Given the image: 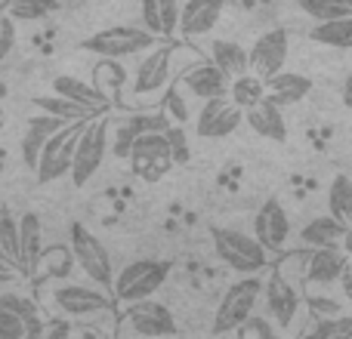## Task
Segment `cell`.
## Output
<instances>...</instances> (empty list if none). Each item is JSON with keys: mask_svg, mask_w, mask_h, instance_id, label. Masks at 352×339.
I'll list each match as a JSON object with an SVG mask.
<instances>
[{"mask_svg": "<svg viewBox=\"0 0 352 339\" xmlns=\"http://www.w3.org/2000/svg\"><path fill=\"white\" fill-rule=\"evenodd\" d=\"M210 241L217 256L238 274H256L269 266V250L256 241L254 235L238 229H226V225H213Z\"/></svg>", "mask_w": 352, "mask_h": 339, "instance_id": "obj_1", "label": "cell"}, {"mask_svg": "<svg viewBox=\"0 0 352 339\" xmlns=\"http://www.w3.org/2000/svg\"><path fill=\"white\" fill-rule=\"evenodd\" d=\"M173 272L170 259H133L115 274V299H121L124 305L140 303V299H152L155 293L164 287L167 274Z\"/></svg>", "mask_w": 352, "mask_h": 339, "instance_id": "obj_2", "label": "cell"}, {"mask_svg": "<svg viewBox=\"0 0 352 339\" xmlns=\"http://www.w3.org/2000/svg\"><path fill=\"white\" fill-rule=\"evenodd\" d=\"M263 299V281L256 274H244L241 281L226 287L223 299H219L217 312H213V334H235L250 315H254L256 303Z\"/></svg>", "mask_w": 352, "mask_h": 339, "instance_id": "obj_3", "label": "cell"}, {"mask_svg": "<svg viewBox=\"0 0 352 339\" xmlns=\"http://www.w3.org/2000/svg\"><path fill=\"white\" fill-rule=\"evenodd\" d=\"M80 47L87 53H96L99 59H130V56L155 49L158 37L148 28H136V25H111V28H102L93 37H87Z\"/></svg>", "mask_w": 352, "mask_h": 339, "instance_id": "obj_4", "label": "cell"}, {"mask_svg": "<svg viewBox=\"0 0 352 339\" xmlns=\"http://www.w3.org/2000/svg\"><path fill=\"white\" fill-rule=\"evenodd\" d=\"M93 121V117H90ZM90 121H68L50 136V142L43 145L41 158H37V167H34V176L41 185L47 182H56L59 176L72 173V161H74V148H78V136L84 133V127Z\"/></svg>", "mask_w": 352, "mask_h": 339, "instance_id": "obj_5", "label": "cell"}, {"mask_svg": "<svg viewBox=\"0 0 352 339\" xmlns=\"http://www.w3.org/2000/svg\"><path fill=\"white\" fill-rule=\"evenodd\" d=\"M68 244H72L74 262H78L80 272H84L93 284H99L102 290L115 287V268H111L109 250H105V244L99 241V237L93 235L87 225L74 222L72 229H68Z\"/></svg>", "mask_w": 352, "mask_h": 339, "instance_id": "obj_6", "label": "cell"}, {"mask_svg": "<svg viewBox=\"0 0 352 339\" xmlns=\"http://www.w3.org/2000/svg\"><path fill=\"white\" fill-rule=\"evenodd\" d=\"M105 154H109V121L105 117H93L84 127V133L78 136V148H74L72 161V182L74 185H87L96 176V170L102 167Z\"/></svg>", "mask_w": 352, "mask_h": 339, "instance_id": "obj_7", "label": "cell"}, {"mask_svg": "<svg viewBox=\"0 0 352 339\" xmlns=\"http://www.w3.org/2000/svg\"><path fill=\"white\" fill-rule=\"evenodd\" d=\"M263 303H266V315L281 334L297 324L300 315V290L294 287V281H287L278 268L269 272V278L263 281Z\"/></svg>", "mask_w": 352, "mask_h": 339, "instance_id": "obj_8", "label": "cell"}, {"mask_svg": "<svg viewBox=\"0 0 352 339\" xmlns=\"http://www.w3.org/2000/svg\"><path fill=\"white\" fill-rule=\"evenodd\" d=\"M130 167L140 176L142 182H158L170 173L173 167V152L170 142H167V133H146L133 142L130 148Z\"/></svg>", "mask_w": 352, "mask_h": 339, "instance_id": "obj_9", "label": "cell"}, {"mask_svg": "<svg viewBox=\"0 0 352 339\" xmlns=\"http://www.w3.org/2000/svg\"><path fill=\"white\" fill-rule=\"evenodd\" d=\"M124 321L130 324V330L146 339H170L176 336V318L164 303L155 299H140V303L124 305Z\"/></svg>", "mask_w": 352, "mask_h": 339, "instance_id": "obj_10", "label": "cell"}, {"mask_svg": "<svg viewBox=\"0 0 352 339\" xmlns=\"http://www.w3.org/2000/svg\"><path fill=\"white\" fill-rule=\"evenodd\" d=\"M241 124H244V108H238L232 99L217 96L201 105L195 130H198V136H204V139H226V136H232Z\"/></svg>", "mask_w": 352, "mask_h": 339, "instance_id": "obj_11", "label": "cell"}, {"mask_svg": "<svg viewBox=\"0 0 352 339\" xmlns=\"http://www.w3.org/2000/svg\"><path fill=\"white\" fill-rule=\"evenodd\" d=\"M53 305L62 315L72 318H90L109 309V293L102 287H87V284H62L50 293Z\"/></svg>", "mask_w": 352, "mask_h": 339, "instance_id": "obj_12", "label": "cell"}, {"mask_svg": "<svg viewBox=\"0 0 352 339\" xmlns=\"http://www.w3.org/2000/svg\"><path fill=\"white\" fill-rule=\"evenodd\" d=\"M250 56V71L260 74L263 80L272 78V74L285 71L287 62V31L285 28H272L266 34H260L254 40V47L248 49Z\"/></svg>", "mask_w": 352, "mask_h": 339, "instance_id": "obj_13", "label": "cell"}, {"mask_svg": "<svg viewBox=\"0 0 352 339\" xmlns=\"http://www.w3.org/2000/svg\"><path fill=\"white\" fill-rule=\"evenodd\" d=\"M254 237L269 253L285 250L287 237H291V219H287L285 207H281L278 200H263V207L254 216Z\"/></svg>", "mask_w": 352, "mask_h": 339, "instance_id": "obj_14", "label": "cell"}, {"mask_svg": "<svg viewBox=\"0 0 352 339\" xmlns=\"http://www.w3.org/2000/svg\"><path fill=\"white\" fill-rule=\"evenodd\" d=\"M170 62H173V47L170 43H161V47L148 49L146 59L140 62L133 74V93L136 96H148V93H158L170 84Z\"/></svg>", "mask_w": 352, "mask_h": 339, "instance_id": "obj_15", "label": "cell"}, {"mask_svg": "<svg viewBox=\"0 0 352 339\" xmlns=\"http://www.w3.org/2000/svg\"><path fill=\"white\" fill-rule=\"evenodd\" d=\"M349 266V256L340 250V244L334 247H309V259H306V284H334L340 281L343 268Z\"/></svg>", "mask_w": 352, "mask_h": 339, "instance_id": "obj_16", "label": "cell"}, {"mask_svg": "<svg viewBox=\"0 0 352 339\" xmlns=\"http://www.w3.org/2000/svg\"><path fill=\"white\" fill-rule=\"evenodd\" d=\"M179 80L195 99H201V102L229 93V78H226L213 62H195V65H188L186 71H182Z\"/></svg>", "mask_w": 352, "mask_h": 339, "instance_id": "obj_17", "label": "cell"}, {"mask_svg": "<svg viewBox=\"0 0 352 339\" xmlns=\"http://www.w3.org/2000/svg\"><path fill=\"white\" fill-rule=\"evenodd\" d=\"M167 127H170V121H167L164 115H133L127 117V121L118 127L115 139H111V154L121 161L130 158V148H133V142L140 139V136L146 133H167Z\"/></svg>", "mask_w": 352, "mask_h": 339, "instance_id": "obj_18", "label": "cell"}, {"mask_svg": "<svg viewBox=\"0 0 352 339\" xmlns=\"http://www.w3.org/2000/svg\"><path fill=\"white\" fill-rule=\"evenodd\" d=\"M226 0H186L179 6V34L201 37L217 28Z\"/></svg>", "mask_w": 352, "mask_h": 339, "instance_id": "obj_19", "label": "cell"}, {"mask_svg": "<svg viewBox=\"0 0 352 339\" xmlns=\"http://www.w3.org/2000/svg\"><path fill=\"white\" fill-rule=\"evenodd\" d=\"M62 124L68 121H59V117L47 115V111H41V115L28 117V124H25V136H22V161L28 164L31 170L37 167V158H41L43 145L50 142V136L56 133V130L62 127Z\"/></svg>", "mask_w": 352, "mask_h": 339, "instance_id": "obj_20", "label": "cell"}, {"mask_svg": "<svg viewBox=\"0 0 352 339\" xmlns=\"http://www.w3.org/2000/svg\"><path fill=\"white\" fill-rule=\"evenodd\" d=\"M309 93H312V80L306 78V74L278 71V74H272V78H266V99L275 102L278 108L294 105V102H303Z\"/></svg>", "mask_w": 352, "mask_h": 339, "instance_id": "obj_21", "label": "cell"}, {"mask_svg": "<svg viewBox=\"0 0 352 339\" xmlns=\"http://www.w3.org/2000/svg\"><path fill=\"white\" fill-rule=\"evenodd\" d=\"M244 124H248L256 136H263V139H272V142L287 139L285 115H281V108L275 102H269V99H263V102H256L254 108L244 111Z\"/></svg>", "mask_w": 352, "mask_h": 339, "instance_id": "obj_22", "label": "cell"}, {"mask_svg": "<svg viewBox=\"0 0 352 339\" xmlns=\"http://www.w3.org/2000/svg\"><path fill=\"white\" fill-rule=\"evenodd\" d=\"M53 93H56V96L72 99V102L84 105V108H90V111H96V115H102V111L111 105V99L105 96V93L99 90L96 84L78 80V78H72V74H62V78H56L53 80Z\"/></svg>", "mask_w": 352, "mask_h": 339, "instance_id": "obj_23", "label": "cell"}, {"mask_svg": "<svg viewBox=\"0 0 352 339\" xmlns=\"http://www.w3.org/2000/svg\"><path fill=\"white\" fill-rule=\"evenodd\" d=\"M142 28L155 37H173L179 31V0H142Z\"/></svg>", "mask_w": 352, "mask_h": 339, "instance_id": "obj_24", "label": "cell"}, {"mask_svg": "<svg viewBox=\"0 0 352 339\" xmlns=\"http://www.w3.org/2000/svg\"><path fill=\"white\" fill-rule=\"evenodd\" d=\"M210 62H213V65H217L229 80L238 78V74H248V71H250V56H248V49H244L241 43H235V40H226V37H219V40L210 43Z\"/></svg>", "mask_w": 352, "mask_h": 339, "instance_id": "obj_25", "label": "cell"}, {"mask_svg": "<svg viewBox=\"0 0 352 339\" xmlns=\"http://www.w3.org/2000/svg\"><path fill=\"white\" fill-rule=\"evenodd\" d=\"M127 80H133V78H130L127 65H124L121 59H99L96 65H93V84H96L111 102H121Z\"/></svg>", "mask_w": 352, "mask_h": 339, "instance_id": "obj_26", "label": "cell"}, {"mask_svg": "<svg viewBox=\"0 0 352 339\" xmlns=\"http://www.w3.org/2000/svg\"><path fill=\"white\" fill-rule=\"evenodd\" d=\"M43 250V225L37 213H25L19 219V253H22V268H34Z\"/></svg>", "mask_w": 352, "mask_h": 339, "instance_id": "obj_27", "label": "cell"}, {"mask_svg": "<svg viewBox=\"0 0 352 339\" xmlns=\"http://www.w3.org/2000/svg\"><path fill=\"white\" fill-rule=\"evenodd\" d=\"M343 231H346V225L337 222L328 213V216H316L312 222H306L303 231H300V241L306 247H334V244H340Z\"/></svg>", "mask_w": 352, "mask_h": 339, "instance_id": "obj_28", "label": "cell"}, {"mask_svg": "<svg viewBox=\"0 0 352 339\" xmlns=\"http://www.w3.org/2000/svg\"><path fill=\"white\" fill-rule=\"evenodd\" d=\"M229 99L238 105V108H254L256 102L266 99V80L260 74L248 71V74H238V78L229 80Z\"/></svg>", "mask_w": 352, "mask_h": 339, "instance_id": "obj_29", "label": "cell"}, {"mask_svg": "<svg viewBox=\"0 0 352 339\" xmlns=\"http://www.w3.org/2000/svg\"><path fill=\"white\" fill-rule=\"evenodd\" d=\"M309 37L331 49H352V16L334 19V22H316Z\"/></svg>", "mask_w": 352, "mask_h": 339, "instance_id": "obj_30", "label": "cell"}, {"mask_svg": "<svg viewBox=\"0 0 352 339\" xmlns=\"http://www.w3.org/2000/svg\"><path fill=\"white\" fill-rule=\"evenodd\" d=\"M34 268H41V272L50 274V278H68L74 268L72 244H50V247H43Z\"/></svg>", "mask_w": 352, "mask_h": 339, "instance_id": "obj_31", "label": "cell"}, {"mask_svg": "<svg viewBox=\"0 0 352 339\" xmlns=\"http://www.w3.org/2000/svg\"><path fill=\"white\" fill-rule=\"evenodd\" d=\"M328 210L337 222L349 229L352 225V179L349 176H334L328 188Z\"/></svg>", "mask_w": 352, "mask_h": 339, "instance_id": "obj_32", "label": "cell"}, {"mask_svg": "<svg viewBox=\"0 0 352 339\" xmlns=\"http://www.w3.org/2000/svg\"><path fill=\"white\" fill-rule=\"evenodd\" d=\"M34 105L41 111H47V115L59 117V121H90V117H96V111L84 108V105L72 102L65 96H37Z\"/></svg>", "mask_w": 352, "mask_h": 339, "instance_id": "obj_33", "label": "cell"}, {"mask_svg": "<svg viewBox=\"0 0 352 339\" xmlns=\"http://www.w3.org/2000/svg\"><path fill=\"white\" fill-rule=\"evenodd\" d=\"M300 10L316 22H334L352 16V0H300Z\"/></svg>", "mask_w": 352, "mask_h": 339, "instance_id": "obj_34", "label": "cell"}, {"mask_svg": "<svg viewBox=\"0 0 352 339\" xmlns=\"http://www.w3.org/2000/svg\"><path fill=\"white\" fill-rule=\"evenodd\" d=\"M0 253L3 259H10L16 268H22V253H19V219H12L10 213H0Z\"/></svg>", "mask_w": 352, "mask_h": 339, "instance_id": "obj_35", "label": "cell"}, {"mask_svg": "<svg viewBox=\"0 0 352 339\" xmlns=\"http://www.w3.org/2000/svg\"><path fill=\"white\" fill-rule=\"evenodd\" d=\"M0 312H3V315L22 318L25 324L41 321V318H37V305L31 303L28 296H22V293H0Z\"/></svg>", "mask_w": 352, "mask_h": 339, "instance_id": "obj_36", "label": "cell"}, {"mask_svg": "<svg viewBox=\"0 0 352 339\" xmlns=\"http://www.w3.org/2000/svg\"><path fill=\"white\" fill-rule=\"evenodd\" d=\"M53 0H12L10 6V16L16 22H41L53 12Z\"/></svg>", "mask_w": 352, "mask_h": 339, "instance_id": "obj_37", "label": "cell"}, {"mask_svg": "<svg viewBox=\"0 0 352 339\" xmlns=\"http://www.w3.org/2000/svg\"><path fill=\"white\" fill-rule=\"evenodd\" d=\"M235 334L238 339H281V330L269 318H256V315H250Z\"/></svg>", "mask_w": 352, "mask_h": 339, "instance_id": "obj_38", "label": "cell"}, {"mask_svg": "<svg viewBox=\"0 0 352 339\" xmlns=\"http://www.w3.org/2000/svg\"><path fill=\"white\" fill-rule=\"evenodd\" d=\"M167 142H170V152H173V164H188L192 152H188V142H186L182 127L170 124V127H167Z\"/></svg>", "mask_w": 352, "mask_h": 339, "instance_id": "obj_39", "label": "cell"}, {"mask_svg": "<svg viewBox=\"0 0 352 339\" xmlns=\"http://www.w3.org/2000/svg\"><path fill=\"white\" fill-rule=\"evenodd\" d=\"M164 111H167V121L176 124V127H182V124L188 121V108H186V99H182L179 90H170L164 99Z\"/></svg>", "mask_w": 352, "mask_h": 339, "instance_id": "obj_40", "label": "cell"}, {"mask_svg": "<svg viewBox=\"0 0 352 339\" xmlns=\"http://www.w3.org/2000/svg\"><path fill=\"white\" fill-rule=\"evenodd\" d=\"M12 47H16V19L6 12V16H0V65L12 53Z\"/></svg>", "mask_w": 352, "mask_h": 339, "instance_id": "obj_41", "label": "cell"}, {"mask_svg": "<svg viewBox=\"0 0 352 339\" xmlns=\"http://www.w3.org/2000/svg\"><path fill=\"white\" fill-rule=\"evenodd\" d=\"M316 336H352V318H324L316 327Z\"/></svg>", "mask_w": 352, "mask_h": 339, "instance_id": "obj_42", "label": "cell"}, {"mask_svg": "<svg viewBox=\"0 0 352 339\" xmlns=\"http://www.w3.org/2000/svg\"><path fill=\"white\" fill-rule=\"evenodd\" d=\"M25 334H28V324L22 318L0 312V339H25Z\"/></svg>", "mask_w": 352, "mask_h": 339, "instance_id": "obj_43", "label": "cell"}, {"mask_svg": "<svg viewBox=\"0 0 352 339\" xmlns=\"http://www.w3.org/2000/svg\"><path fill=\"white\" fill-rule=\"evenodd\" d=\"M12 278H16V266H12L10 259H3V256H0V284H10Z\"/></svg>", "mask_w": 352, "mask_h": 339, "instance_id": "obj_44", "label": "cell"}, {"mask_svg": "<svg viewBox=\"0 0 352 339\" xmlns=\"http://www.w3.org/2000/svg\"><path fill=\"white\" fill-rule=\"evenodd\" d=\"M340 281H343V290H346V296H349V303H352V259H349V266L343 268Z\"/></svg>", "mask_w": 352, "mask_h": 339, "instance_id": "obj_45", "label": "cell"}, {"mask_svg": "<svg viewBox=\"0 0 352 339\" xmlns=\"http://www.w3.org/2000/svg\"><path fill=\"white\" fill-rule=\"evenodd\" d=\"M340 250L352 259V225H349L346 231H343V237H340Z\"/></svg>", "mask_w": 352, "mask_h": 339, "instance_id": "obj_46", "label": "cell"}, {"mask_svg": "<svg viewBox=\"0 0 352 339\" xmlns=\"http://www.w3.org/2000/svg\"><path fill=\"white\" fill-rule=\"evenodd\" d=\"M78 339H109V336H102L99 330H93V327H84V330L78 334Z\"/></svg>", "mask_w": 352, "mask_h": 339, "instance_id": "obj_47", "label": "cell"}, {"mask_svg": "<svg viewBox=\"0 0 352 339\" xmlns=\"http://www.w3.org/2000/svg\"><path fill=\"white\" fill-rule=\"evenodd\" d=\"M41 334H43L41 321H34V324H28V334H25V339H41Z\"/></svg>", "mask_w": 352, "mask_h": 339, "instance_id": "obj_48", "label": "cell"}, {"mask_svg": "<svg viewBox=\"0 0 352 339\" xmlns=\"http://www.w3.org/2000/svg\"><path fill=\"white\" fill-rule=\"evenodd\" d=\"M343 102H346L349 108H352V74L346 78V84H343Z\"/></svg>", "mask_w": 352, "mask_h": 339, "instance_id": "obj_49", "label": "cell"}, {"mask_svg": "<svg viewBox=\"0 0 352 339\" xmlns=\"http://www.w3.org/2000/svg\"><path fill=\"white\" fill-rule=\"evenodd\" d=\"M10 6H12V0H0V16H6V12H10Z\"/></svg>", "mask_w": 352, "mask_h": 339, "instance_id": "obj_50", "label": "cell"}, {"mask_svg": "<svg viewBox=\"0 0 352 339\" xmlns=\"http://www.w3.org/2000/svg\"><path fill=\"white\" fill-rule=\"evenodd\" d=\"M312 339H352V336H316L312 334Z\"/></svg>", "mask_w": 352, "mask_h": 339, "instance_id": "obj_51", "label": "cell"}, {"mask_svg": "<svg viewBox=\"0 0 352 339\" xmlns=\"http://www.w3.org/2000/svg\"><path fill=\"white\" fill-rule=\"evenodd\" d=\"M3 121H6L3 117V102H0V127H3Z\"/></svg>", "mask_w": 352, "mask_h": 339, "instance_id": "obj_52", "label": "cell"}, {"mask_svg": "<svg viewBox=\"0 0 352 339\" xmlns=\"http://www.w3.org/2000/svg\"><path fill=\"white\" fill-rule=\"evenodd\" d=\"M3 96H6V86H3V84H0V99H3Z\"/></svg>", "mask_w": 352, "mask_h": 339, "instance_id": "obj_53", "label": "cell"}, {"mask_svg": "<svg viewBox=\"0 0 352 339\" xmlns=\"http://www.w3.org/2000/svg\"><path fill=\"white\" fill-rule=\"evenodd\" d=\"M0 256H3V253H0Z\"/></svg>", "mask_w": 352, "mask_h": 339, "instance_id": "obj_54", "label": "cell"}, {"mask_svg": "<svg viewBox=\"0 0 352 339\" xmlns=\"http://www.w3.org/2000/svg\"><path fill=\"white\" fill-rule=\"evenodd\" d=\"M309 339H312V336H309Z\"/></svg>", "mask_w": 352, "mask_h": 339, "instance_id": "obj_55", "label": "cell"}]
</instances>
